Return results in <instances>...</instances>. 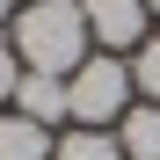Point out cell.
Listing matches in <instances>:
<instances>
[{
  "label": "cell",
  "instance_id": "6da1fadb",
  "mask_svg": "<svg viewBox=\"0 0 160 160\" xmlns=\"http://www.w3.org/2000/svg\"><path fill=\"white\" fill-rule=\"evenodd\" d=\"M88 15H80V0H37V8L15 15V58L29 73H51V80H73L88 66Z\"/></svg>",
  "mask_w": 160,
  "mask_h": 160
},
{
  "label": "cell",
  "instance_id": "7a4b0ae2",
  "mask_svg": "<svg viewBox=\"0 0 160 160\" xmlns=\"http://www.w3.org/2000/svg\"><path fill=\"white\" fill-rule=\"evenodd\" d=\"M66 102H73V124L80 131H102L109 117H124L131 109V73H124V58H88L73 80H66Z\"/></svg>",
  "mask_w": 160,
  "mask_h": 160
},
{
  "label": "cell",
  "instance_id": "3957f363",
  "mask_svg": "<svg viewBox=\"0 0 160 160\" xmlns=\"http://www.w3.org/2000/svg\"><path fill=\"white\" fill-rule=\"evenodd\" d=\"M80 15H88V29H95V44H109V51H124V44H138V29H146V0H80Z\"/></svg>",
  "mask_w": 160,
  "mask_h": 160
},
{
  "label": "cell",
  "instance_id": "277c9868",
  "mask_svg": "<svg viewBox=\"0 0 160 160\" xmlns=\"http://www.w3.org/2000/svg\"><path fill=\"white\" fill-rule=\"evenodd\" d=\"M15 102H22V117H29V124H58V117H73V102H66V80H51V73H22Z\"/></svg>",
  "mask_w": 160,
  "mask_h": 160
},
{
  "label": "cell",
  "instance_id": "5b68a950",
  "mask_svg": "<svg viewBox=\"0 0 160 160\" xmlns=\"http://www.w3.org/2000/svg\"><path fill=\"white\" fill-rule=\"evenodd\" d=\"M117 146H124V160H160V102H138V109H124Z\"/></svg>",
  "mask_w": 160,
  "mask_h": 160
},
{
  "label": "cell",
  "instance_id": "8992f818",
  "mask_svg": "<svg viewBox=\"0 0 160 160\" xmlns=\"http://www.w3.org/2000/svg\"><path fill=\"white\" fill-rule=\"evenodd\" d=\"M0 160H51L44 124H29V117H0Z\"/></svg>",
  "mask_w": 160,
  "mask_h": 160
},
{
  "label": "cell",
  "instance_id": "52a82bcc",
  "mask_svg": "<svg viewBox=\"0 0 160 160\" xmlns=\"http://www.w3.org/2000/svg\"><path fill=\"white\" fill-rule=\"evenodd\" d=\"M51 160H124V146L102 138V131H66V138L51 146Z\"/></svg>",
  "mask_w": 160,
  "mask_h": 160
},
{
  "label": "cell",
  "instance_id": "ba28073f",
  "mask_svg": "<svg viewBox=\"0 0 160 160\" xmlns=\"http://www.w3.org/2000/svg\"><path fill=\"white\" fill-rule=\"evenodd\" d=\"M131 80H138V88H146V102H160V37L138 51V66H131Z\"/></svg>",
  "mask_w": 160,
  "mask_h": 160
},
{
  "label": "cell",
  "instance_id": "9c48e42d",
  "mask_svg": "<svg viewBox=\"0 0 160 160\" xmlns=\"http://www.w3.org/2000/svg\"><path fill=\"white\" fill-rule=\"evenodd\" d=\"M22 58H15V44H0V102H15V88H22V73H15Z\"/></svg>",
  "mask_w": 160,
  "mask_h": 160
},
{
  "label": "cell",
  "instance_id": "30bf717a",
  "mask_svg": "<svg viewBox=\"0 0 160 160\" xmlns=\"http://www.w3.org/2000/svg\"><path fill=\"white\" fill-rule=\"evenodd\" d=\"M8 15H15V0H0V22H8Z\"/></svg>",
  "mask_w": 160,
  "mask_h": 160
},
{
  "label": "cell",
  "instance_id": "8fae6325",
  "mask_svg": "<svg viewBox=\"0 0 160 160\" xmlns=\"http://www.w3.org/2000/svg\"><path fill=\"white\" fill-rule=\"evenodd\" d=\"M146 8H153V15H160V0H146Z\"/></svg>",
  "mask_w": 160,
  "mask_h": 160
}]
</instances>
